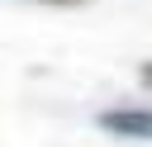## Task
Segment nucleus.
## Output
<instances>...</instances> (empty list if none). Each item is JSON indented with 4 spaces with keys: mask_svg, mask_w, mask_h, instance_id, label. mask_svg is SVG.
<instances>
[{
    "mask_svg": "<svg viewBox=\"0 0 152 147\" xmlns=\"http://www.w3.org/2000/svg\"><path fill=\"white\" fill-rule=\"evenodd\" d=\"M100 128L114 133V138H138V142H152V109L142 104H114L100 114Z\"/></svg>",
    "mask_w": 152,
    "mask_h": 147,
    "instance_id": "obj_1",
    "label": "nucleus"
},
{
    "mask_svg": "<svg viewBox=\"0 0 152 147\" xmlns=\"http://www.w3.org/2000/svg\"><path fill=\"white\" fill-rule=\"evenodd\" d=\"M38 5H86V0H38Z\"/></svg>",
    "mask_w": 152,
    "mask_h": 147,
    "instance_id": "obj_3",
    "label": "nucleus"
},
{
    "mask_svg": "<svg viewBox=\"0 0 152 147\" xmlns=\"http://www.w3.org/2000/svg\"><path fill=\"white\" fill-rule=\"evenodd\" d=\"M138 81H142V85L152 90V62H142V66H138Z\"/></svg>",
    "mask_w": 152,
    "mask_h": 147,
    "instance_id": "obj_2",
    "label": "nucleus"
}]
</instances>
